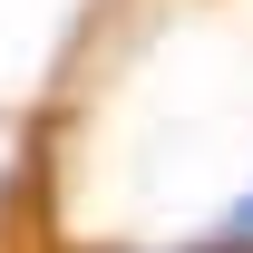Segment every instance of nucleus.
Masks as SVG:
<instances>
[{
    "label": "nucleus",
    "instance_id": "nucleus-1",
    "mask_svg": "<svg viewBox=\"0 0 253 253\" xmlns=\"http://www.w3.org/2000/svg\"><path fill=\"white\" fill-rule=\"evenodd\" d=\"M224 244H234V253H253V195L234 205V214H224Z\"/></svg>",
    "mask_w": 253,
    "mask_h": 253
}]
</instances>
